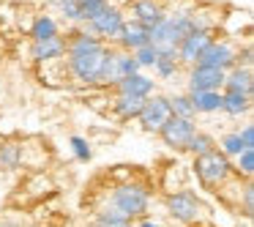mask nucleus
Segmentation results:
<instances>
[{"mask_svg": "<svg viewBox=\"0 0 254 227\" xmlns=\"http://www.w3.org/2000/svg\"><path fill=\"white\" fill-rule=\"evenodd\" d=\"M194 30H210L208 22H202L194 14H178V17H164L156 28H150V47L159 55H175L178 44Z\"/></svg>", "mask_w": 254, "mask_h": 227, "instance_id": "1", "label": "nucleus"}, {"mask_svg": "<svg viewBox=\"0 0 254 227\" xmlns=\"http://www.w3.org/2000/svg\"><path fill=\"white\" fill-rule=\"evenodd\" d=\"M148 205H150V197L139 183H123L112 192V211L126 216L128 222L137 219V216H145Z\"/></svg>", "mask_w": 254, "mask_h": 227, "instance_id": "2", "label": "nucleus"}, {"mask_svg": "<svg viewBox=\"0 0 254 227\" xmlns=\"http://www.w3.org/2000/svg\"><path fill=\"white\" fill-rule=\"evenodd\" d=\"M194 170H197V178L205 183L208 189H216V186H221V183L230 178V172H232V164H230V159H227L221 151H208V153H202V156H197V161H194Z\"/></svg>", "mask_w": 254, "mask_h": 227, "instance_id": "3", "label": "nucleus"}, {"mask_svg": "<svg viewBox=\"0 0 254 227\" xmlns=\"http://www.w3.org/2000/svg\"><path fill=\"white\" fill-rule=\"evenodd\" d=\"M131 74H139V66L134 61L131 52H121V50H107L104 63H101V74H99V82L104 85H118L121 79L131 77Z\"/></svg>", "mask_w": 254, "mask_h": 227, "instance_id": "4", "label": "nucleus"}, {"mask_svg": "<svg viewBox=\"0 0 254 227\" xmlns=\"http://www.w3.org/2000/svg\"><path fill=\"white\" fill-rule=\"evenodd\" d=\"M167 211H170V216L175 222L191 227L199 219V214H202V203H199V197L194 192L183 189V192H175L167 197Z\"/></svg>", "mask_w": 254, "mask_h": 227, "instance_id": "5", "label": "nucleus"}, {"mask_svg": "<svg viewBox=\"0 0 254 227\" xmlns=\"http://www.w3.org/2000/svg\"><path fill=\"white\" fill-rule=\"evenodd\" d=\"M104 55H107V47L93 50V52H85V55H74V58H68V69H71V74L79 79V82L96 85L99 82V74H101Z\"/></svg>", "mask_w": 254, "mask_h": 227, "instance_id": "6", "label": "nucleus"}, {"mask_svg": "<svg viewBox=\"0 0 254 227\" xmlns=\"http://www.w3.org/2000/svg\"><path fill=\"white\" fill-rule=\"evenodd\" d=\"M137 118H139V126L145 132H161V126L172 118L167 96H150V99H145V107Z\"/></svg>", "mask_w": 254, "mask_h": 227, "instance_id": "7", "label": "nucleus"}, {"mask_svg": "<svg viewBox=\"0 0 254 227\" xmlns=\"http://www.w3.org/2000/svg\"><path fill=\"white\" fill-rule=\"evenodd\" d=\"M199 66H210V69H219V72H230V69L238 66V52L232 50L227 41H210L208 50L199 55Z\"/></svg>", "mask_w": 254, "mask_h": 227, "instance_id": "8", "label": "nucleus"}, {"mask_svg": "<svg viewBox=\"0 0 254 227\" xmlns=\"http://www.w3.org/2000/svg\"><path fill=\"white\" fill-rule=\"evenodd\" d=\"M224 74L227 72L194 63L191 72H189V93H202V90H219L221 93V88H224Z\"/></svg>", "mask_w": 254, "mask_h": 227, "instance_id": "9", "label": "nucleus"}, {"mask_svg": "<svg viewBox=\"0 0 254 227\" xmlns=\"http://www.w3.org/2000/svg\"><path fill=\"white\" fill-rule=\"evenodd\" d=\"M213 41V33L210 30H194V33H189L186 39L178 44V63H189V66H194V63L199 61V55H202L205 50H208V44Z\"/></svg>", "mask_w": 254, "mask_h": 227, "instance_id": "10", "label": "nucleus"}, {"mask_svg": "<svg viewBox=\"0 0 254 227\" xmlns=\"http://www.w3.org/2000/svg\"><path fill=\"white\" fill-rule=\"evenodd\" d=\"M197 132V126H194V121H186V118H170V121L161 126V140H164V145H170V148L181 151L189 145V140H191V134Z\"/></svg>", "mask_w": 254, "mask_h": 227, "instance_id": "11", "label": "nucleus"}, {"mask_svg": "<svg viewBox=\"0 0 254 227\" xmlns=\"http://www.w3.org/2000/svg\"><path fill=\"white\" fill-rule=\"evenodd\" d=\"M123 25H126V22H123V14L118 11V8L107 6L96 19H90L88 28L93 30L96 39L104 41V39H118V36H121V30H123Z\"/></svg>", "mask_w": 254, "mask_h": 227, "instance_id": "12", "label": "nucleus"}, {"mask_svg": "<svg viewBox=\"0 0 254 227\" xmlns=\"http://www.w3.org/2000/svg\"><path fill=\"white\" fill-rule=\"evenodd\" d=\"M118 44H121V52H137V50H142L145 44H150V30L148 28H142V25H137V22H128V25H123V30H121V36H118Z\"/></svg>", "mask_w": 254, "mask_h": 227, "instance_id": "13", "label": "nucleus"}, {"mask_svg": "<svg viewBox=\"0 0 254 227\" xmlns=\"http://www.w3.org/2000/svg\"><path fill=\"white\" fill-rule=\"evenodd\" d=\"M134 22L142 25V28H156V25L164 19V6L159 0H134Z\"/></svg>", "mask_w": 254, "mask_h": 227, "instance_id": "14", "label": "nucleus"}, {"mask_svg": "<svg viewBox=\"0 0 254 227\" xmlns=\"http://www.w3.org/2000/svg\"><path fill=\"white\" fill-rule=\"evenodd\" d=\"M224 88L230 93H243L252 99L254 93V77H252V69H243V66H235L224 74Z\"/></svg>", "mask_w": 254, "mask_h": 227, "instance_id": "15", "label": "nucleus"}, {"mask_svg": "<svg viewBox=\"0 0 254 227\" xmlns=\"http://www.w3.org/2000/svg\"><path fill=\"white\" fill-rule=\"evenodd\" d=\"M30 55H33V61H39V63L63 58L66 55V39H63V36H55V39H47V41H33Z\"/></svg>", "mask_w": 254, "mask_h": 227, "instance_id": "16", "label": "nucleus"}, {"mask_svg": "<svg viewBox=\"0 0 254 227\" xmlns=\"http://www.w3.org/2000/svg\"><path fill=\"white\" fill-rule=\"evenodd\" d=\"M118 90H121V96H131V99H150L153 79H148L145 74H131L118 82Z\"/></svg>", "mask_w": 254, "mask_h": 227, "instance_id": "17", "label": "nucleus"}, {"mask_svg": "<svg viewBox=\"0 0 254 227\" xmlns=\"http://www.w3.org/2000/svg\"><path fill=\"white\" fill-rule=\"evenodd\" d=\"M101 47H107L101 39H96V36L90 33H74L71 39L66 41V55L74 58V55H85V52H93V50H101Z\"/></svg>", "mask_w": 254, "mask_h": 227, "instance_id": "18", "label": "nucleus"}, {"mask_svg": "<svg viewBox=\"0 0 254 227\" xmlns=\"http://www.w3.org/2000/svg\"><path fill=\"white\" fill-rule=\"evenodd\" d=\"M194 112H216L221 110V93L219 90H202V93H189Z\"/></svg>", "mask_w": 254, "mask_h": 227, "instance_id": "19", "label": "nucleus"}, {"mask_svg": "<svg viewBox=\"0 0 254 227\" xmlns=\"http://www.w3.org/2000/svg\"><path fill=\"white\" fill-rule=\"evenodd\" d=\"M249 107H252V99H249V96L230 93V90L221 93V110H224L227 115H243V112H249Z\"/></svg>", "mask_w": 254, "mask_h": 227, "instance_id": "20", "label": "nucleus"}, {"mask_svg": "<svg viewBox=\"0 0 254 227\" xmlns=\"http://www.w3.org/2000/svg\"><path fill=\"white\" fill-rule=\"evenodd\" d=\"M145 99H131V96H118L115 99V115L123 118V121H131L142 112Z\"/></svg>", "mask_w": 254, "mask_h": 227, "instance_id": "21", "label": "nucleus"}, {"mask_svg": "<svg viewBox=\"0 0 254 227\" xmlns=\"http://www.w3.org/2000/svg\"><path fill=\"white\" fill-rule=\"evenodd\" d=\"M33 41H47V39H55L58 36V25L52 17H39L33 22V30H30Z\"/></svg>", "mask_w": 254, "mask_h": 227, "instance_id": "22", "label": "nucleus"}, {"mask_svg": "<svg viewBox=\"0 0 254 227\" xmlns=\"http://www.w3.org/2000/svg\"><path fill=\"white\" fill-rule=\"evenodd\" d=\"M170 101V112H172V118H186V121H194V107H191V99L189 96H172V99H167Z\"/></svg>", "mask_w": 254, "mask_h": 227, "instance_id": "23", "label": "nucleus"}, {"mask_svg": "<svg viewBox=\"0 0 254 227\" xmlns=\"http://www.w3.org/2000/svg\"><path fill=\"white\" fill-rule=\"evenodd\" d=\"M107 6H110L107 0H79V17H77V22H90V19H96Z\"/></svg>", "mask_w": 254, "mask_h": 227, "instance_id": "24", "label": "nucleus"}, {"mask_svg": "<svg viewBox=\"0 0 254 227\" xmlns=\"http://www.w3.org/2000/svg\"><path fill=\"white\" fill-rule=\"evenodd\" d=\"M213 137L210 134H202V132H194L191 134V140H189V145H186V151H191L194 156H202V153H208V151H213Z\"/></svg>", "mask_w": 254, "mask_h": 227, "instance_id": "25", "label": "nucleus"}, {"mask_svg": "<svg viewBox=\"0 0 254 227\" xmlns=\"http://www.w3.org/2000/svg\"><path fill=\"white\" fill-rule=\"evenodd\" d=\"M93 227H131V222H128L126 216H121L118 211L107 208L99 214V219L93 222Z\"/></svg>", "mask_w": 254, "mask_h": 227, "instance_id": "26", "label": "nucleus"}, {"mask_svg": "<svg viewBox=\"0 0 254 227\" xmlns=\"http://www.w3.org/2000/svg\"><path fill=\"white\" fill-rule=\"evenodd\" d=\"M153 69H156V74H159L161 79H167V77H172V74L178 72V58L175 55H159V61L153 63Z\"/></svg>", "mask_w": 254, "mask_h": 227, "instance_id": "27", "label": "nucleus"}, {"mask_svg": "<svg viewBox=\"0 0 254 227\" xmlns=\"http://www.w3.org/2000/svg\"><path fill=\"white\" fill-rule=\"evenodd\" d=\"M0 164L3 167H19V145L8 143V145H0Z\"/></svg>", "mask_w": 254, "mask_h": 227, "instance_id": "28", "label": "nucleus"}, {"mask_svg": "<svg viewBox=\"0 0 254 227\" xmlns=\"http://www.w3.org/2000/svg\"><path fill=\"white\" fill-rule=\"evenodd\" d=\"M235 159H238L235 170H238V172H243L246 178L252 175V172H254V148H243L241 153L235 156Z\"/></svg>", "mask_w": 254, "mask_h": 227, "instance_id": "29", "label": "nucleus"}, {"mask_svg": "<svg viewBox=\"0 0 254 227\" xmlns=\"http://www.w3.org/2000/svg\"><path fill=\"white\" fill-rule=\"evenodd\" d=\"M134 61H137V66H139V69H145V66H150V69H153V63L159 61V52H156L150 44H145L142 50H137V52H134Z\"/></svg>", "mask_w": 254, "mask_h": 227, "instance_id": "30", "label": "nucleus"}, {"mask_svg": "<svg viewBox=\"0 0 254 227\" xmlns=\"http://www.w3.org/2000/svg\"><path fill=\"white\" fill-rule=\"evenodd\" d=\"M243 151V143H241V137H238V132H232V134H227L224 140H221V153L230 159V156H238Z\"/></svg>", "mask_w": 254, "mask_h": 227, "instance_id": "31", "label": "nucleus"}, {"mask_svg": "<svg viewBox=\"0 0 254 227\" xmlns=\"http://www.w3.org/2000/svg\"><path fill=\"white\" fill-rule=\"evenodd\" d=\"M58 6V11L63 14L66 19H74L77 22V17H79V0H52Z\"/></svg>", "mask_w": 254, "mask_h": 227, "instance_id": "32", "label": "nucleus"}, {"mask_svg": "<svg viewBox=\"0 0 254 227\" xmlns=\"http://www.w3.org/2000/svg\"><path fill=\"white\" fill-rule=\"evenodd\" d=\"M71 148H74V153H77V159H82V161L90 159V148L82 137H71Z\"/></svg>", "mask_w": 254, "mask_h": 227, "instance_id": "33", "label": "nucleus"}, {"mask_svg": "<svg viewBox=\"0 0 254 227\" xmlns=\"http://www.w3.org/2000/svg\"><path fill=\"white\" fill-rule=\"evenodd\" d=\"M252 211H254V186L246 183V186H243V214L252 216Z\"/></svg>", "mask_w": 254, "mask_h": 227, "instance_id": "34", "label": "nucleus"}, {"mask_svg": "<svg viewBox=\"0 0 254 227\" xmlns=\"http://www.w3.org/2000/svg\"><path fill=\"white\" fill-rule=\"evenodd\" d=\"M243 148H254V126H243V132H238Z\"/></svg>", "mask_w": 254, "mask_h": 227, "instance_id": "35", "label": "nucleus"}, {"mask_svg": "<svg viewBox=\"0 0 254 227\" xmlns=\"http://www.w3.org/2000/svg\"><path fill=\"white\" fill-rule=\"evenodd\" d=\"M139 227H164V225H156V222H148V219H145V222H139Z\"/></svg>", "mask_w": 254, "mask_h": 227, "instance_id": "36", "label": "nucleus"}]
</instances>
